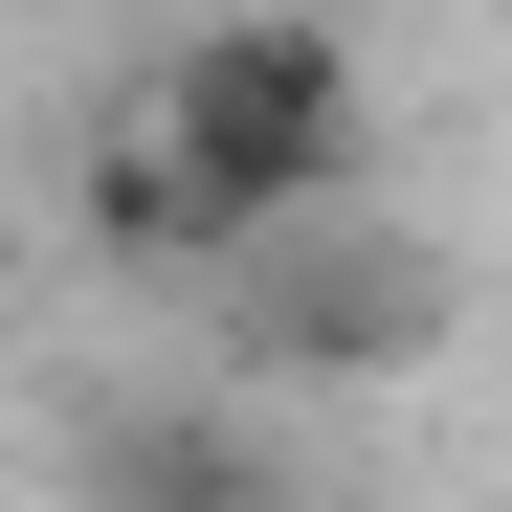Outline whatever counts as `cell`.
<instances>
[{"instance_id":"6da1fadb","label":"cell","mask_w":512,"mask_h":512,"mask_svg":"<svg viewBox=\"0 0 512 512\" xmlns=\"http://www.w3.org/2000/svg\"><path fill=\"white\" fill-rule=\"evenodd\" d=\"M334 112H357V67L312 23H201L112 134V223L201 245V268H268L290 223H334Z\"/></svg>"}]
</instances>
